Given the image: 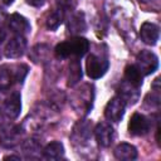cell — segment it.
I'll return each mask as SVG.
<instances>
[{
    "label": "cell",
    "mask_w": 161,
    "mask_h": 161,
    "mask_svg": "<svg viewBox=\"0 0 161 161\" xmlns=\"http://www.w3.org/2000/svg\"><path fill=\"white\" fill-rule=\"evenodd\" d=\"M108 67H109V62L107 60V58L102 55L92 53L87 57L86 72H87V75L92 79H98L103 77L106 72L108 70Z\"/></svg>",
    "instance_id": "cell-3"
},
{
    "label": "cell",
    "mask_w": 161,
    "mask_h": 161,
    "mask_svg": "<svg viewBox=\"0 0 161 161\" xmlns=\"http://www.w3.org/2000/svg\"><path fill=\"white\" fill-rule=\"evenodd\" d=\"M44 1H45V0H25V3H26L28 5L34 6V8H40V6H43Z\"/></svg>",
    "instance_id": "cell-25"
},
{
    "label": "cell",
    "mask_w": 161,
    "mask_h": 161,
    "mask_svg": "<svg viewBox=\"0 0 161 161\" xmlns=\"http://www.w3.org/2000/svg\"><path fill=\"white\" fill-rule=\"evenodd\" d=\"M113 155H114V157L117 160L132 161V160H135L137 157V148L131 143L122 142V143L116 146V148L113 151Z\"/></svg>",
    "instance_id": "cell-14"
},
{
    "label": "cell",
    "mask_w": 161,
    "mask_h": 161,
    "mask_svg": "<svg viewBox=\"0 0 161 161\" xmlns=\"http://www.w3.org/2000/svg\"><path fill=\"white\" fill-rule=\"evenodd\" d=\"M23 148H24V152L26 153L28 157H33L35 153H38L40 151V145L35 140H28L23 145Z\"/></svg>",
    "instance_id": "cell-22"
},
{
    "label": "cell",
    "mask_w": 161,
    "mask_h": 161,
    "mask_svg": "<svg viewBox=\"0 0 161 161\" xmlns=\"http://www.w3.org/2000/svg\"><path fill=\"white\" fill-rule=\"evenodd\" d=\"M136 67L140 69L142 75H148L157 69L158 58L153 52L141 50L136 57Z\"/></svg>",
    "instance_id": "cell-4"
},
{
    "label": "cell",
    "mask_w": 161,
    "mask_h": 161,
    "mask_svg": "<svg viewBox=\"0 0 161 161\" xmlns=\"http://www.w3.org/2000/svg\"><path fill=\"white\" fill-rule=\"evenodd\" d=\"M14 82L13 65H0V89H8Z\"/></svg>",
    "instance_id": "cell-20"
},
{
    "label": "cell",
    "mask_w": 161,
    "mask_h": 161,
    "mask_svg": "<svg viewBox=\"0 0 161 161\" xmlns=\"http://www.w3.org/2000/svg\"><path fill=\"white\" fill-rule=\"evenodd\" d=\"M140 3H147V0H138Z\"/></svg>",
    "instance_id": "cell-29"
},
{
    "label": "cell",
    "mask_w": 161,
    "mask_h": 161,
    "mask_svg": "<svg viewBox=\"0 0 161 161\" xmlns=\"http://www.w3.org/2000/svg\"><path fill=\"white\" fill-rule=\"evenodd\" d=\"M140 36H141L143 43H146L148 45H155L160 38V29L156 24L150 23V21H145L141 25Z\"/></svg>",
    "instance_id": "cell-12"
},
{
    "label": "cell",
    "mask_w": 161,
    "mask_h": 161,
    "mask_svg": "<svg viewBox=\"0 0 161 161\" xmlns=\"http://www.w3.org/2000/svg\"><path fill=\"white\" fill-rule=\"evenodd\" d=\"M4 160H20L19 156H5Z\"/></svg>",
    "instance_id": "cell-27"
},
{
    "label": "cell",
    "mask_w": 161,
    "mask_h": 161,
    "mask_svg": "<svg viewBox=\"0 0 161 161\" xmlns=\"http://www.w3.org/2000/svg\"><path fill=\"white\" fill-rule=\"evenodd\" d=\"M49 54H50V49L47 44H36L30 49L29 58L36 64H43L48 62Z\"/></svg>",
    "instance_id": "cell-16"
},
{
    "label": "cell",
    "mask_w": 161,
    "mask_h": 161,
    "mask_svg": "<svg viewBox=\"0 0 161 161\" xmlns=\"http://www.w3.org/2000/svg\"><path fill=\"white\" fill-rule=\"evenodd\" d=\"M142 77L143 75L136 67V64H130L125 68V80L137 88H140L142 84Z\"/></svg>",
    "instance_id": "cell-18"
},
{
    "label": "cell",
    "mask_w": 161,
    "mask_h": 161,
    "mask_svg": "<svg viewBox=\"0 0 161 161\" xmlns=\"http://www.w3.org/2000/svg\"><path fill=\"white\" fill-rule=\"evenodd\" d=\"M125 108H126V103L125 101L119 97V96H114L112 97L108 103L106 104L104 108V117L109 121V122H119L123 118L125 114Z\"/></svg>",
    "instance_id": "cell-5"
},
{
    "label": "cell",
    "mask_w": 161,
    "mask_h": 161,
    "mask_svg": "<svg viewBox=\"0 0 161 161\" xmlns=\"http://www.w3.org/2000/svg\"><path fill=\"white\" fill-rule=\"evenodd\" d=\"M63 18H64V14H63V10L60 9H57V10H53L52 13H49V15L47 16V20H45V25L49 30H55L60 26V24L63 23Z\"/></svg>",
    "instance_id": "cell-21"
},
{
    "label": "cell",
    "mask_w": 161,
    "mask_h": 161,
    "mask_svg": "<svg viewBox=\"0 0 161 161\" xmlns=\"http://www.w3.org/2000/svg\"><path fill=\"white\" fill-rule=\"evenodd\" d=\"M118 96L125 101V103H128V104H133L138 101L140 98V92H138V88L130 84L128 82H123L121 86H119V89H118Z\"/></svg>",
    "instance_id": "cell-15"
},
{
    "label": "cell",
    "mask_w": 161,
    "mask_h": 161,
    "mask_svg": "<svg viewBox=\"0 0 161 161\" xmlns=\"http://www.w3.org/2000/svg\"><path fill=\"white\" fill-rule=\"evenodd\" d=\"M80 79H82V67H80L79 60L75 58L70 60L69 67H68V86L73 87Z\"/></svg>",
    "instance_id": "cell-19"
},
{
    "label": "cell",
    "mask_w": 161,
    "mask_h": 161,
    "mask_svg": "<svg viewBox=\"0 0 161 161\" xmlns=\"http://www.w3.org/2000/svg\"><path fill=\"white\" fill-rule=\"evenodd\" d=\"M8 121H10V118L5 114V112H4V111H3V108L0 107V130H3V128L6 126Z\"/></svg>",
    "instance_id": "cell-24"
},
{
    "label": "cell",
    "mask_w": 161,
    "mask_h": 161,
    "mask_svg": "<svg viewBox=\"0 0 161 161\" xmlns=\"http://www.w3.org/2000/svg\"><path fill=\"white\" fill-rule=\"evenodd\" d=\"M64 155V146L59 141H53L48 143L43 150V156L48 160H58Z\"/></svg>",
    "instance_id": "cell-17"
},
{
    "label": "cell",
    "mask_w": 161,
    "mask_h": 161,
    "mask_svg": "<svg viewBox=\"0 0 161 161\" xmlns=\"http://www.w3.org/2000/svg\"><path fill=\"white\" fill-rule=\"evenodd\" d=\"M26 49V40L23 35H15L13 36L4 48V54L9 59H16L20 58Z\"/></svg>",
    "instance_id": "cell-6"
},
{
    "label": "cell",
    "mask_w": 161,
    "mask_h": 161,
    "mask_svg": "<svg viewBox=\"0 0 161 161\" xmlns=\"http://www.w3.org/2000/svg\"><path fill=\"white\" fill-rule=\"evenodd\" d=\"M5 38H6V31L0 26V44L5 40Z\"/></svg>",
    "instance_id": "cell-26"
},
{
    "label": "cell",
    "mask_w": 161,
    "mask_h": 161,
    "mask_svg": "<svg viewBox=\"0 0 161 161\" xmlns=\"http://www.w3.org/2000/svg\"><path fill=\"white\" fill-rule=\"evenodd\" d=\"M8 25L10 28V30L13 33H15L16 35H23L25 36L26 34L30 33L31 30V26H30V23L28 21V19L18 13L15 14H11L8 19Z\"/></svg>",
    "instance_id": "cell-9"
},
{
    "label": "cell",
    "mask_w": 161,
    "mask_h": 161,
    "mask_svg": "<svg viewBox=\"0 0 161 161\" xmlns=\"http://www.w3.org/2000/svg\"><path fill=\"white\" fill-rule=\"evenodd\" d=\"M94 136H96V141H97V143L99 146L108 147L113 142L114 131H113V128H112V126L109 123L101 122L94 128Z\"/></svg>",
    "instance_id": "cell-10"
},
{
    "label": "cell",
    "mask_w": 161,
    "mask_h": 161,
    "mask_svg": "<svg viewBox=\"0 0 161 161\" xmlns=\"http://www.w3.org/2000/svg\"><path fill=\"white\" fill-rule=\"evenodd\" d=\"M92 136V122L89 119H82L78 121L73 130H72V135L70 138L74 143H86Z\"/></svg>",
    "instance_id": "cell-7"
},
{
    "label": "cell",
    "mask_w": 161,
    "mask_h": 161,
    "mask_svg": "<svg viewBox=\"0 0 161 161\" xmlns=\"http://www.w3.org/2000/svg\"><path fill=\"white\" fill-rule=\"evenodd\" d=\"M67 29L70 34H80L83 31H86L87 29V23H86V18L84 14L78 11V13H73L67 21Z\"/></svg>",
    "instance_id": "cell-13"
},
{
    "label": "cell",
    "mask_w": 161,
    "mask_h": 161,
    "mask_svg": "<svg viewBox=\"0 0 161 161\" xmlns=\"http://www.w3.org/2000/svg\"><path fill=\"white\" fill-rule=\"evenodd\" d=\"M57 1V5H58V9L65 11V10H69L72 6H73V1L72 0H55Z\"/></svg>",
    "instance_id": "cell-23"
},
{
    "label": "cell",
    "mask_w": 161,
    "mask_h": 161,
    "mask_svg": "<svg viewBox=\"0 0 161 161\" xmlns=\"http://www.w3.org/2000/svg\"><path fill=\"white\" fill-rule=\"evenodd\" d=\"M89 49V42L83 36H73L65 42L57 44L54 52L55 55L60 59L69 57H83Z\"/></svg>",
    "instance_id": "cell-1"
},
{
    "label": "cell",
    "mask_w": 161,
    "mask_h": 161,
    "mask_svg": "<svg viewBox=\"0 0 161 161\" xmlns=\"http://www.w3.org/2000/svg\"><path fill=\"white\" fill-rule=\"evenodd\" d=\"M93 99H94V87L92 84L84 83L73 92L70 97V104L78 114L86 116L92 109Z\"/></svg>",
    "instance_id": "cell-2"
},
{
    "label": "cell",
    "mask_w": 161,
    "mask_h": 161,
    "mask_svg": "<svg viewBox=\"0 0 161 161\" xmlns=\"http://www.w3.org/2000/svg\"><path fill=\"white\" fill-rule=\"evenodd\" d=\"M150 131V121L142 113H133L128 122V132L133 136H143Z\"/></svg>",
    "instance_id": "cell-8"
},
{
    "label": "cell",
    "mask_w": 161,
    "mask_h": 161,
    "mask_svg": "<svg viewBox=\"0 0 161 161\" xmlns=\"http://www.w3.org/2000/svg\"><path fill=\"white\" fill-rule=\"evenodd\" d=\"M1 108L10 119L18 118V116L20 114V111H21V97H20V94L18 92H13L5 99Z\"/></svg>",
    "instance_id": "cell-11"
},
{
    "label": "cell",
    "mask_w": 161,
    "mask_h": 161,
    "mask_svg": "<svg viewBox=\"0 0 161 161\" xmlns=\"http://www.w3.org/2000/svg\"><path fill=\"white\" fill-rule=\"evenodd\" d=\"M4 5H11L13 3H14V0H0Z\"/></svg>",
    "instance_id": "cell-28"
}]
</instances>
